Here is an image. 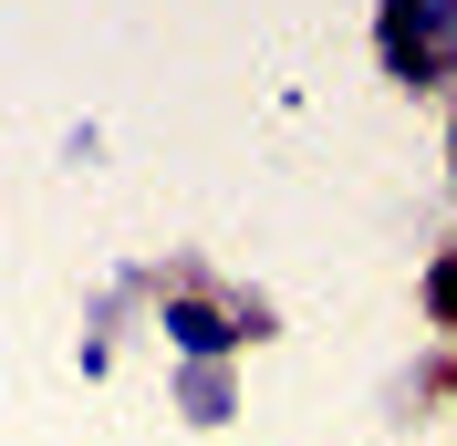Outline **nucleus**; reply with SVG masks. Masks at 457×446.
Listing matches in <instances>:
<instances>
[{"label": "nucleus", "mask_w": 457, "mask_h": 446, "mask_svg": "<svg viewBox=\"0 0 457 446\" xmlns=\"http://www.w3.org/2000/svg\"><path fill=\"white\" fill-rule=\"evenodd\" d=\"M385 62L395 73H447L457 62V0H385Z\"/></svg>", "instance_id": "nucleus-1"}, {"label": "nucleus", "mask_w": 457, "mask_h": 446, "mask_svg": "<svg viewBox=\"0 0 457 446\" xmlns=\"http://www.w3.org/2000/svg\"><path fill=\"white\" fill-rule=\"evenodd\" d=\"M167 343H177L187 363H219L239 333H228V311H208V301H167Z\"/></svg>", "instance_id": "nucleus-2"}, {"label": "nucleus", "mask_w": 457, "mask_h": 446, "mask_svg": "<svg viewBox=\"0 0 457 446\" xmlns=\"http://www.w3.org/2000/svg\"><path fill=\"white\" fill-rule=\"evenodd\" d=\"M187 416H198V425H219V416H228V374H208V363L187 374Z\"/></svg>", "instance_id": "nucleus-3"}]
</instances>
